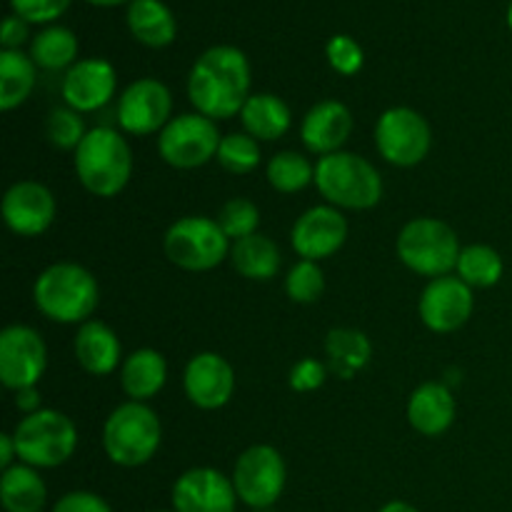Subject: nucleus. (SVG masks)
Instances as JSON below:
<instances>
[{
	"label": "nucleus",
	"instance_id": "nucleus-37",
	"mask_svg": "<svg viewBox=\"0 0 512 512\" xmlns=\"http://www.w3.org/2000/svg\"><path fill=\"white\" fill-rule=\"evenodd\" d=\"M325 55H328V63L335 73L340 75H355L360 73L365 63V53L360 48V43L350 35H333L325 45Z\"/></svg>",
	"mask_w": 512,
	"mask_h": 512
},
{
	"label": "nucleus",
	"instance_id": "nucleus-14",
	"mask_svg": "<svg viewBox=\"0 0 512 512\" xmlns=\"http://www.w3.org/2000/svg\"><path fill=\"white\" fill-rule=\"evenodd\" d=\"M475 308L473 288L458 275H443L425 285L420 295V320L433 333H455L470 320Z\"/></svg>",
	"mask_w": 512,
	"mask_h": 512
},
{
	"label": "nucleus",
	"instance_id": "nucleus-25",
	"mask_svg": "<svg viewBox=\"0 0 512 512\" xmlns=\"http://www.w3.org/2000/svg\"><path fill=\"white\" fill-rule=\"evenodd\" d=\"M125 20L130 35L145 48H168L178 35L173 10L163 0H133Z\"/></svg>",
	"mask_w": 512,
	"mask_h": 512
},
{
	"label": "nucleus",
	"instance_id": "nucleus-22",
	"mask_svg": "<svg viewBox=\"0 0 512 512\" xmlns=\"http://www.w3.org/2000/svg\"><path fill=\"white\" fill-rule=\"evenodd\" d=\"M458 405L445 383H423L408 400V420L425 438H438L453 425Z\"/></svg>",
	"mask_w": 512,
	"mask_h": 512
},
{
	"label": "nucleus",
	"instance_id": "nucleus-2",
	"mask_svg": "<svg viewBox=\"0 0 512 512\" xmlns=\"http://www.w3.org/2000/svg\"><path fill=\"white\" fill-rule=\"evenodd\" d=\"M33 303L53 323H88L100 305V285L78 263H53L35 278Z\"/></svg>",
	"mask_w": 512,
	"mask_h": 512
},
{
	"label": "nucleus",
	"instance_id": "nucleus-34",
	"mask_svg": "<svg viewBox=\"0 0 512 512\" xmlns=\"http://www.w3.org/2000/svg\"><path fill=\"white\" fill-rule=\"evenodd\" d=\"M218 225L223 228V233L230 240H243L248 235L258 233L260 225V208L248 198H230L228 203L220 208L218 213Z\"/></svg>",
	"mask_w": 512,
	"mask_h": 512
},
{
	"label": "nucleus",
	"instance_id": "nucleus-4",
	"mask_svg": "<svg viewBox=\"0 0 512 512\" xmlns=\"http://www.w3.org/2000/svg\"><path fill=\"white\" fill-rule=\"evenodd\" d=\"M163 443V425L150 405L128 403L118 405L103 425V450L110 463L120 468H140L150 463Z\"/></svg>",
	"mask_w": 512,
	"mask_h": 512
},
{
	"label": "nucleus",
	"instance_id": "nucleus-32",
	"mask_svg": "<svg viewBox=\"0 0 512 512\" xmlns=\"http://www.w3.org/2000/svg\"><path fill=\"white\" fill-rule=\"evenodd\" d=\"M265 178L278 193L293 195L315 183V165H310V160L295 150H283L268 160Z\"/></svg>",
	"mask_w": 512,
	"mask_h": 512
},
{
	"label": "nucleus",
	"instance_id": "nucleus-1",
	"mask_svg": "<svg viewBox=\"0 0 512 512\" xmlns=\"http://www.w3.org/2000/svg\"><path fill=\"white\" fill-rule=\"evenodd\" d=\"M248 55L235 45H213L193 63L188 75V98L195 113L210 120L240 115L250 98Z\"/></svg>",
	"mask_w": 512,
	"mask_h": 512
},
{
	"label": "nucleus",
	"instance_id": "nucleus-42",
	"mask_svg": "<svg viewBox=\"0 0 512 512\" xmlns=\"http://www.w3.org/2000/svg\"><path fill=\"white\" fill-rule=\"evenodd\" d=\"M15 408L23 410L25 415L35 413V410H40V393L38 388H23L15 393Z\"/></svg>",
	"mask_w": 512,
	"mask_h": 512
},
{
	"label": "nucleus",
	"instance_id": "nucleus-8",
	"mask_svg": "<svg viewBox=\"0 0 512 512\" xmlns=\"http://www.w3.org/2000/svg\"><path fill=\"white\" fill-rule=\"evenodd\" d=\"M230 248L233 243L223 233L218 220L203 218V215L175 220L163 238L165 258L190 273L218 268L223 260L230 258Z\"/></svg>",
	"mask_w": 512,
	"mask_h": 512
},
{
	"label": "nucleus",
	"instance_id": "nucleus-35",
	"mask_svg": "<svg viewBox=\"0 0 512 512\" xmlns=\"http://www.w3.org/2000/svg\"><path fill=\"white\" fill-rule=\"evenodd\" d=\"M325 290V275L323 268L313 260H298V263L290 268L288 278H285V293L293 303L308 305L323 295Z\"/></svg>",
	"mask_w": 512,
	"mask_h": 512
},
{
	"label": "nucleus",
	"instance_id": "nucleus-7",
	"mask_svg": "<svg viewBox=\"0 0 512 512\" xmlns=\"http://www.w3.org/2000/svg\"><path fill=\"white\" fill-rule=\"evenodd\" d=\"M400 263L423 278H443L455 270L460 258V240L448 223L435 218H415L403 225L398 235Z\"/></svg>",
	"mask_w": 512,
	"mask_h": 512
},
{
	"label": "nucleus",
	"instance_id": "nucleus-24",
	"mask_svg": "<svg viewBox=\"0 0 512 512\" xmlns=\"http://www.w3.org/2000/svg\"><path fill=\"white\" fill-rule=\"evenodd\" d=\"M240 123H243L245 133L258 143H273L288 133L293 113H290L288 103L278 95L253 93L240 110Z\"/></svg>",
	"mask_w": 512,
	"mask_h": 512
},
{
	"label": "nucleus",
	"instance_id": "nucleus-17",
	"mask_svg": "<svg viewBox=\"0 0 512 512\" xmlns=\"http://www.w3.org/2000/svg\"><path fill=\"white\" fill-rule=\"evenodd\" d=\"M118 90V73L105 58H83L65 70L60 93L75 113H93L105 108Z\"/></svg>",
	"mask_w": 512,
	"mask_h": 512
},
{
	"label": "nucleus",
	"instance_id": "nucleus-23",
	"mask_svg": "<svg viewBox=\"0 0 512 512\" xmlns=\"http://www.w3.org/2000/svg\"><path fill=\"white\" fill-rule=\"evenodd\" d=\"M168 380V363L163 353L153 348H140L130 353L120 365V385L123 393L135 403L155 398Z\"/></svg>",
	"mask_w": 512,
	"mask_h": 512
},
{
	"label": "nucleus",
	"instance_id": "nucleus-15",
	"mask_svg": "<svg viewBox=\"0 0 512 512\" xmlns=\"http://www.w3.org/2000/svg\"><path fill=\"white\" fill-rule=\"evenodd\" d=\"M345 240H348V220L335 205H315L305 210L290 230V245L295 253L300 255V260H313V263L333 258Z\"/></svg>",
	"mask_w": 512,
	"mask_h": 512
},
{
	"label": "nucleus",
	"instance_id": "nucleus-16",
	"mask_svg": "<svg viewBox=\"0 0 512 512\" xmlns=\"http://www.w3.org/2000/svg\"><path fill=\"white\" fill-rule=\"evenodd\" d=\"M173 512H235L238 493L233 478L215 468L185 470L173 485Z\"/></svg>",
	"mask_w": 512,
	"mask_h": 512
},
{
	"label": "nucleus",
	"instance_id": "nucleus-28",
	"mask_svg": "<svg viewBox=\"0 0 512 512\" xmlns=\"http://www.w3.org/2000/svg\"><path fill=\"white\" fill-rule=\"evenodd\" d=\"M325 353H328L330 370L338 378L353 380L373 358V345L368 335L355 328H333L325 338Z\"/></svg>",
	"mask_w": 512,
	"mask_h": 512
},
{
	"label": "nucleus",
	"instance_id": "nucleus-36",
	"mask_svg": "<svg viewBox=\"0 0 512 512\" xmlns=\"http://www.w3.org/2000/svg\"><path fill=\"white\" fill-rule=\"evenodd\" d=\"M45 135H48L53 148L73 150L75 153L85 135H88V130H85L80 113H75L73 108H55L48 115V123H45Z\"/></svg>",
	"mask_w": 512,
	"mask_h": 512
},
{
	"label": "nucleus",
	"instance_id": "nucleus-21",
	"mask_svg": "<svg viewBox=\"0 0 512 512\" xmlns=\"http://www.w3.org/2000/svg\"><path fill=\"white\" fill-rule=\"evenodd\" d=\"M73 350L80 368L95 378L115 373L123 365L120 360H125L120 338L113 328H108L100 320H88V323L80 325L78 333H75Z\"/></svg>",
	"mask_w": 512,
	"mask_h": 512
},
{
	"label": "nucleus",
	"instance_id": "nucleus-39",
	"mask_svg": "<svg viewBox=\"0 0 512 512\" xmlns=\"http://www.w3.org/2000/svg\"><path fill=\"white\" fill-rule=\"evenodd\" d=\"M290 388L295 393H310V390L323 388L325 383V365L315 358H303L290 370Z\"/></svg>",
	"mask_w": 512,
	"mask_h": 512
},
{
	"label": "nucleus",
	"instance_id": "nucleus-27",
	"mask_svg": "<svg viewBox=\"0 0 512 512\" xmlns=\"http://www.w3.org/2000/svg\"><path fill=\"white\" fill-rule=\"evenodd\" d=\"M0 500L5 512H43L48 500V488L43 478L30 465L18 463L3 470L0 478Z\"/></svg>",
	"mask_w": 512,
	"mask_h": 512
},
{
	"label": "nucleus",
	"instance_id": "nucleus-29",
	"mask_svg": "<svg viewBox=\"0 0 512 512\" xmlns=\"http://www.w3.org/2000/svg\"><path fill=\"white\" fill-rule=\"evenodd\" d=\"M38 80V65L23 50H3L0 53V108H20L30 98Z\"/></svg>",
	"mask_w": 512,
	"mask_h": 512
},
{
	"label": "nucleus",
	"instance_id": "nucleus-46",
	"mask_svg": "<svg viewBox=\"0 0 512 512\" xmlns=\"http://www.w3.org/2000/svg\"><path fill=\"white\" fill-rule=\"evenodd\" d=\"M508 28H510V33H512V0H510V5H508Z\"/></svg>",
	"mask_w": 512,
	"mask_h": 512
},
{
	"label": "nucleus",
	"instance_id": "nucleus-13",
	"mask_svg": "<svg viewBox=\"0 0 512 512\" xmlns=\"http://www.w3.org/2000/svg\"><path fill=\"white\" fill-rule=\"evenodd\" d=\"M170 113H173V95L158 78L133 80L120 93L118 123L120 130L128 135L160 133L173 120Z\"/></svg>",
	"mask_w": 512,
	"mask_h": 512
},
{
	"label": "nucleus",
	"instance_id": "nucleus-38",
	"mask_svg": "<svg viewBox=\"0 0 512 512\" xmlns=\"http://www.w3.org/2000/svg\"><path fill=\"white\" fill-rule=\"evenodd\" d=\"M10 8L25 23L53 25L70 8V0H10Z\"/></svg>",
	"mask_w": 512,
	"mask_h": 512
},
{
	"label": "nucleus",
	"instance_id": "nucleus-12",
	"mask_svg": "<svg viewBox=\"0 0 512 512\" xmlns=\"http://www.w3.org/2000/svg\"><path fill=\"white\" fill-rule=\"evenodd\" d=\"M48 365V348L43 335L30 325H8L0 333V380L8 390L18 393L35 388Z\"/></svg>",
	"mask_w": 512,
	"mask_h": 512
},
{
	"label": "nucleus",
	"instance_id": "nucleus-44",
	"mask_svg": "<svg viewBox=\"0 0 512 512\" xmlns=\"http://www.w3.org/2000/svg\"><path fill=\"white\" fill-rule=\"evenodd\" d=\"M378 512H420V510L413 508L410 503H403V500H390V503H385Z\"/></svg>",
	"mask_w": 512,
	"mask_h": 512
},
{
	"label": "nucleus",
	"instance_id": "nucleus-18",
	"mask_svg": "<svg viewBox=\"0 0 512 512\" xmlns=\"http://www.w3.org/2000/svg\"><path fill=\"white\" fill-rule=\"evenodd\" d=\"M53 193L43 183L20 180L8 188L3 198V220L10 233L20 238H38L53 225L55 220Z\"/></svg>",
	"mask_w": 512,
	"mask_h": 512
},
{
	"label": "nucleus",
	"instance_id": "nucleus-33",
	"mask_svg": "<svg viewBox=\"0 0 512 512\" xmlns=\"http://www.w3.org/2000/svg\"><path fill=\"white\" fill-rule=\"evenodd\" d=\"M260 143L250 138L248 133H230L223 135L218 148V163L220 168L228 170L233 175H248L260 165Z\"/></svg>",
	"mask_w": 512,
	"mask_h": 512
},
{
	"label": "nucleus",
	"instance_id": "nucleus-9",
	"mask_svg": "<svg viewBox=\"0 0 512 512\" xmlns=\"http://www.w3.org/2000/svg\"><path fill=\"white\" fill-rule=\"evenodd\" d=\"M218 123L200 113L175 115L158 138V153L168 165L178 170H195L218 158L220 148Z\"/></svg>",
	"mask_w": 512,
	"mask_h": 512
},
{
	"label": "nucleus",
	"instance_id": "nucleus-45",
	"mask_svg": "<svg viewBox=\"0 0 512 512\" xmlns=\"http://www.w3.org/2000/svg\"><path fill=\"white\" fill-rule=\"evenodd\" d=\"M90 5H98V8H115V5H123V3H133V0H85Z\"/></svg>",
	"mask_w": 512,
	"mask_h": 512
},
{
	"label": "nucleus",
	"instance_id": "nucleus-41",
	"mask_svg": "<svg viewBox=\"0 0 512 512\" xmlns=\"http://www.w3.org/2000/svg\"><path fill=\"white\" fill-rule=\"evenodd\" d=\"M30 23H25L23 18L10 13L8 18L3 20V28H0V43H3V50H20V45L30 38Z\"/></svg>",
	"mask_w": 512,
	"mask_h": 512
},
{
	"label": "nucleus",
	"instance_id": "nucleus-20",
	"mask_svg": "<svg viewBox=\"0 0 512 512\" xmlns=\"http://www.w3.org/2000/svg\"><path fill=\"white\" fill-rule=\"evenodd\" d=\"M353 133V113L340 100H320L305 113L300 125V140L310 153L333 155L340 153Z\"/></svg>",
	"mask_w": 512,
	"mask_h": 512
},
{
	"label": "nucleus",
	"instance_id": "nucleus-40",
	"mask_svg": "<svg viewBox=\"0 0 512 512\" xmlns=\"http://www.w3.org/2000/svg\"><path fill=\"white\" fill-rule=\"evenodd\" d=\"M53 512H113L108 500L100 498L98 493H88V490H73L65 493L58 503L53 505Z\"/></svg>",
	"mask_w": 512,
	"mask_h": 512
},
{
	"label": "nucleus",
	"instance_id": "nucleus-19",
	"mask_svg": "<svg viewBox=\"0 0 512 512\" xmlns=\"http://www.w3.org/2000/svg\"><path fill=\"white\" fill-rule=\"evenodd\" d=\"M183 388L190 403L200 410H218L230 403L235 393V370L223 355L198 353L188 360Z\"/></svg>",
	"mask_w": 512,
	"mask_h": 512
},
{
	"label": "nucleus",
	"instance_id": "nucleus-30",
	"mask_svg": "<svg viewBox=\"0 0 512 512\" xmlns=\"http://www.w3.org/2000/svg\"><path fill=\"white\" fill-rule=\"evenodd\" d=\"M78 35L63 25H48L30 40V58L40 70H70L78 63Z\"/></svg>",
	"mask_w": 512,
	"mask_h": 512
},
{
	"label": "nucleus",
	"instance_id": "nucleus-31",
	"mask_svg": "<svg viewBox=\"0 0 512 512\" xmlns=\"http://www.w3.org/2000/svg\"><path fill=\"white\" fill-rule=\"evenodd\" d=\"M455 270H458V278L470 288H493L503 278L505 265L498 250L483 243H473L460 250Z\"/></svg>",
	"mask_w": 512,
	"mask_h": 512
},
{
	"label": "nucleus",
	"instance_id": "nucleus-10",
	"mask_svg": "<svg viewBox=\"0 0 512 512\" xmlns=\"http://www.w3.org/2000/svg\"><path fill=\"white\" fill-rule=\"evenodd\" d=\"M430 143L433 133L428 120L418 110L405 105L385 110L375 125V148L380 158L398 168H413L423 163L430 153Z\"/></svg>",
	"mask_w": 512,
	"mask_h": 512
},
{
	"label": "nucleus",
	"instance_id": "nucleus-6",
	"mask_svg": "<svg viewBox=\"0 0 512 512\" xmlns=\"http://www.w3.org/2000/svg\"><path fill=\"white\" fill-rule=\"evenodd\" d=\"M13 440L20 463L35 470H50L73 458L78 448V428L60 410L40 408L15 425Z\"/></svg>",
	"mask_w": 512,
	"mask_h": 512
},
{
	"label": "nucleus",
	"instance_id": "nucleus-11",
	"mask_svg": "<svg viewBox=\"0 0 512 512\" xmlns=\"http://www.w3.org/2000/svg\"><path fill=\"white\" fill-rule=\"evenodd\" d=\"M233 485L240 503L253 510L273 508L285 490L288 470L285 460L273 445H253L235 460Z\"/></svg>",
	"mask_w": 512,
	"mask_h": 512
},
{
	"label": "nucleus",
	"instance_id": "nucleus-26",
	"mask_svg": "<svg viewBox=\"0 0 512 512\" xmlns=\"http://www.w3.org/2000/svg\"><path fill=\"white\" fill-rule=\"evenodd\" d=\"M230 263L243 278L268 283L280 273L283 255H280V248L273 238L255 233L243 240H235L233 248H230Z\"/></svg>",
	"mask_w": 512,
	"mask_h": 512
},
{
	"label": "nucleus",
	"instance_id": "nucleus-5",
	"mask_svg": "<svg viewBox=\"0 0 512 512\" xmlns=\"http://www.w3.org/2000/svg\"><path fill=\"white\" fill-rule=\"evenodd\" d=\"M315 188L340 210H370L383 198V178L370 160L355 153L325 155L315 165Z\"/></svg>",
	"mask_w": 512,
	"mask_h": 512
},
{
	"label": "nucleus",
	"instance_id": "nucleus-3",
	"mask_svg": "<svg viewBox=\"0 0 512 512\" xmlns=\"http://www.w3.org/2000/svg\"><path fill=\"white\" fill-rule=\"evenodd\" d=\"M75 175L88 193L115 198L123 193L133 175V153L115 128H93L73 153Z\"/></svg>",
	"mask_w": 512,
	"mask_h": 512
},
{
	"label": "nucleus",
	"instance_id": "nucleus-43",
	"mask_svg": "<svg viewBox=\"0 0 512 512\" xmlns=\"http://www.w3.org/2000/svg\"><path fill=\"white\" fill-rule=\"evenodd\" d=\"M15 458H18V450H15L13 435L3 433V435H0V468H3V470L13 468Z\"/></svg>",
	"mask_w": 512,
	"mask_h": 512
}]
</instances>
